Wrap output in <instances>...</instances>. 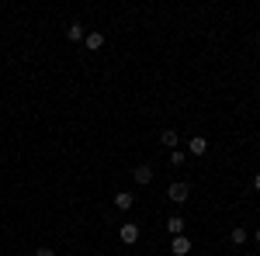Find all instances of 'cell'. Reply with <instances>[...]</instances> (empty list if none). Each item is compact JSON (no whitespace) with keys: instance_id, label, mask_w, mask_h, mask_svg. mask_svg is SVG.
<instances>
[{"instance_id":"cell-11","label":"cell","mask_w":260,"mask_h":256,"mask_svg":"<svg viewBox=\"0 0 260 256\" xmlns=\"http://www.w3.org/2000/svg\"><path fill=\"white\" fill-rule=\"evenodd\" d=\"M229 239H233L236 246H243V242H246V229H233V232H229Z\"/></svg>"},{"instance_id":"cell-3","label":"cell","mask_w":260,"mask_h":256,"mask_svg":"<svg viewBox=\"0 0 260 256\" xmlns=\"http://www.w3.org/2000/svg\"><path fill=\"white\" fill-rule=\"evenodd\" d=\"M170 253H174V256H187V253H191V239H187V236H174V239H170Z\"/></svg>"},{"instance_id":"cell-7","label":"cell","mask_w":260,"mask_h":256,"mask_svg":"<svg viewBox=\"0 0 260 256\" xmlns=\"http://www.w3.org/2000/svg\"><path fill=\"white\" fill-rule=\"evenodd\" d=\"M83 45H87L90 52H98L101 45H104V35H101V31H87V35H83Z\"/></svg>"},{"instance_id":"cell-14","label":"cell","mask_w":260,"mask_h":256,"mask_svg":"<svg viewBox=\"0 0 260 256\" xmlns=\"http://www.w3.org/2000/svg\"><path fill=\"white\" fill-rule=\"evenodd\" d=\"M253 191H257V194H260V173H257V177H253Z\"/></svg>"},{"instance_id":"cell-2","label":"cell","mask_w":260,"mask_h":256,"mask_svg":"<svg viewBox=\"0 0 260 256\" xmlns=\"http://www.w3.org/2000/svg\"><path fill=\"white\" fill-rule=\"evenodd\" d=\"M118 239L125 242V246H132V242H139V225H136V222H125V225L118 229Z\"/></svg>"},{"instance_id":"cell-13","label":"cell","mask_w":260,"mask_h":256,"mask_svg":"<svg viewBox=\"0 0 260 256\" xmlns=\"http://www.w3.org/2000/svg\"><path fill=\"white\" fill-rule=\"evenodd\" d=\"M35 256H56V249H49V246H39V249H35Z\"/></svg>"},{"instance_id":"cell-1","label":"cell","mask_w":260,"mask_h":256,"mask_svg":"<svg viewBox=\"0 0 260 256\" xmlns=\"http://www.w3.org/2000/svg\"><path fill=\"white\" fill-rule=\"evenodd\" d=\"M187 194H191V187H187V184H180V180L167 187V197H170L174 204H184V201H187Z\"/></svg>"},{"instance_id":"cell-4","label":"cell","mask_w":260,"mask_h":256,"mask_svg":"<svg viewBox=\"0 0 260 256\" xmlns=\"http://www.w3.org/2000/svg\"><path fill=\"white\" fill-rule=\"evenodd\" d=\"M187 153H191V156H205V153H208V138L194 135L191 142H187Z\"/></svg>"},{"instance_id":"cell-10","label":"cell","mask_w":260,"mask_h":256,"mask_svg":"<svg viewBox=\"0 0 260 256\" xmlns=\"http://www.w3.org/2000/svg\"><path fill=\"white\" fill-rule=\"evenodd\" d=\"M160 142L167 145V149H174V145H177V132H170V128H167V132L160 135Z\"/></svg>"},{"instance_id":"cell-9","label":"cell","mask_w":260,"mask_h":256,"mask_svg":"<svg viewBox=\"0 0 260 256\" xmlns=\"http://www.w3.org/2000/svg\"><path fill=\"white\" fill-rule=\"evenodd\" d=\"M66 39H70V42H83V24H80V21H73V24L66 28Z\"/></svg>"},{"instance_id":"cell-12","label":"cell","mask_w":260,"mask_h":256,"mask_svg":"<svg viewBox=\"0 0 260 256\" xmlns=\"http://www.w3.org/2000/svg\"><path fill=\"white\" fill-rule=\"evenodd\" d=\"M180 163H184V153H177V149H174V153H170V166H180Z\"/></svg>"},{"instance_id":"cell-5","label":"cell","mask_w":260,"mask_h":256,"mask_svg":"<svg viewBox=\"0 0 260 256\" xmlns=\"http://www.w3.org/2000/svg\"><path fill=\"white\" fill-rule=\"evenodd\" d=\"M132 177H136V184H139V187L153 184V166H146V163H142V166H136V170H132Z\"/></svg>"},{"instance_id":"cell-16","label":"cell","mask_w":260,"mask_h":256,"mask_svg":"<svg viewBox=\"0 0 260 256\" xmlns=\"http://www.w3.org/2000/svg\"><path fill=\"white\" fill-rule=\"evenodd\" d=\"M246 256H253V253H246Z\"/></svg>"},{"instance_id":"cell-15","label":"cell","mask_w":260,"mask_h":256,"mask_svg":"<svg viewBox=\"0 0 260 256\" xmlns=\"http://www.w3.org/2000/svg\"><path fill=\"white\" fill-rule=\"evenodd\" d=\"M257 242H260V229H257Z\"/></svg>"},{"instance_id":"cell-8","label":"cell","mask_w":260,"mask_h":256,"mask_svg":"<svg viewBox=\"0 0 260 256\" xmlns=\"http://www.w3.org/2000/svg\"><path fill=\"white\" fill-rule=\"evenodd\" d=\"M132 201H136V197L128 194V191H118V194H115V208H118V211H128Z\"/></svg>"},{"instance_id":"cell-6","label":"cell","mask_w":260,"mask_h":256,"mask_svg":"<svg viewBox=\"0 0 260 256\" xmlns=\"http://www.w3.org/2000/svg\"><path fill=\"white\" fill-rule=\"evenodd\" d=\"M184 229H187V222H184L180 215L167 218V232H170V236H184Z\"/></svg>"}]
</instances>
